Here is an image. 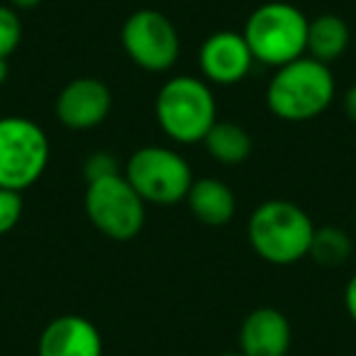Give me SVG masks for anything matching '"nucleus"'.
Here are the masks:
<instances>
[{
  "label": "nucleus",
  "mask_w": 356,
  "mask_h": 356,
  "mask_svg": "<svg viewBox=\"0 0 356 356\" xmlns=\"http://www.w3.org/2000/svg\"><path fill=\"white\" fill-rule=\"evenodd\" d=\"M334 100V74L327 64L300 56L278 66L266 88V105L286 122H307L322 115Z\"/></svg>",
  "instance_id": "1"
},
{
  "label": "nucleus",
  "mask_w": 356,
  "mask_h": 356,
  "mask_svg": "<svg viewBox=\"0 0 356 356\" xmlns=\"http://www.w3.org/2000/svg\"><path fill=\"white\" fill-rule=\"evenodd\" d=\"M315 229L310 215L300 205L273 198L252 213L247 237L257 257L264 261L273 266H291L307 257Z\"/></svg>",
  "instance_id": "2"
},
{
  "label": "nucleus",
  "mask_w": 356,
  "mask_h": 356,
  "mask_svg": "<svg viewBox=\"0 0 356 356\" xmlns=\"http://www.w3.org/2000/svg\"><path fill=\"white\" fill-rule=\"evenodd\" d=\"M156 120L166 137L178 144L203 142L218 122V103L208 81L173 76L156 93Z\"/></svg>",
  "instance_id": "3"
},
{
  "label": "nucleus",
  "mask_w": 356,
  "mask_h": 356,
  "mask_svg": "<svg viewBox=\"0 0 356 356\" xmlns=\"http://www.w3.org/2000/svg\"><path fill=\"white\" fill-rule=\"evenodd\" d=\"M307 25L310 20L296 6L271 0L247 17L242 35L252 49L254 61L278 69L305 56Z\"/></svg>",
  "instance_id": "4"
},
{
  "label": "nucleus",
  "mask_w": 356,
  "mask_h": 356,
  "mask_svg": "<svg viewBox=\"0 0 356 356\" xmlns=\"http://www.w3.org/2000/svg\"><path fill=\"white\" fill-rule=\"evenodd\" d=\"M47 132L30 118H0V188L27 191L49 166Z\"/></svg>",
  "instance_id": "5"
},
{
  "label": "nucleus",
  "mask_w": 356,
  "mask_h": 356,
  "mask_svg": "<svg viewBox=\"0 0 356 356\" xmlns=\"http://www.w3.org/2000/svg\"><path fill=\"white\" fill-rule=\"evenodd\" d=\"M124 178L139 193L144 203L176 205L186 200L193 186V171L176 149L142 147L124 163Z\"/></svg>",
  "instance_id": "6"
},
{
  "label": "nucleus",
  "mask_w": 356,
  "mask_h": 356,
  "mask_svg": "<svg viewBox=\"0 0 356 356\" xmlns=\"http://www.w3.org/2000/svg\"><path fill=\"white\" fill-rule=\"evenodd\" d=\"M83 205L90 225L113 242L134 239L147 220V203L139 198L124 173L86 186Z\"/></svg>",
  "instance_id": "7"
},
{
  "label": "nucleus",
  "mask_w": 356,
  "mask_h": 356,
  "mask_svg": "<svg viewBox=\"0 0 356 356\" xmlns=\"http://www.w3.org/2000/svg\"><path fill=\"white\" fill-rule=\"evenodd\" d=\"M120 40L127 56L144 71L163 74L181 56V37L171 20L159 10H137L124 20Z\"/></svg>",
  "instance_id": "8"
},
{
  "label": "nucleus",
  "mask_w": 356,
  "mask_h": 356,
  "mask_svg": "<svg viewBox=\"0 0 356 356\" xmlns=\"http://www.w3.org/2000/svg\"><path fill=\"white\" fill-rule=\"evenodd\" d=\"M113 108V93L100 79L81 76L61 88L56 95V118L64 127L83 132L103 124Z\"/></svg>",
  "instance_id": "9"
},
{
  "label": "nucleus",
  "mask_w": 356,
  "mask_h": 356,
  "mask_svg": "<svg viewBox=\"0 0 356 356\" xmlns=\"http://www.w3.org/2000/svg\"><path fill=\"white\" fill-rule=\"evenodd\" d=\"M200 71L203 79L213 86H234L249 76L254 54L242 32L220 30L210 35L200 47Z\"/></svg>",
  "instance_id": "10"
},
{
  "label": "nucleus",
  "mask_w": 356,
  "mask_h": 356,
  "mask_svg": "<svg viewBox=\"0 0 356 356\" xmlns=\"http://www.w3.org/2000/svg\"><path fill=\"white\" fill-rule=\"evenodd\" d=\"M37 356H103V337L81 315H59L42 330Z\"/></svg>",
  "instance_id": "11"
},
{
  "label": "nucleus",
  "mask_w": 356,
  "mask_h": 356,
  "mask_svg": "<svg viewBox=\"0 0 356 356\" xmlns=\"http://www.w3.org/2000/svg\"><path fill=\"white\" fill-rule=\"evenodd\" d=\"M291 341V322L276 307L252 310L239 330V351L244 356H286Z\"/></svg>",
  "instance_id": "12"
},
{
  "label": "nucleus",
  "mask_w": 356,
  "mask_h": 356,
  "mask_svg": "<svg viewBox=\"0 0 356 356\" xmlns=\"http://www.w3.org/2000/svg\"><path fill=\"white\" fill-rule=\"evenodd\" d=\"M186 203H188L193 218L210 227H222V225L232 222L234 213H237V198H234L232 188L210 176L193 181L188 195H186Z\"/></svg>",
  "instance_id": "13"
},
{
  "label": "nucleus",
  "mask_w": 356,
  "mask_h": 356,
  "mask_svg": "<svg viewBox=\"0 0 356 356\" xmlns=\"http://www.w3.org/2000/svg\"><path fill=\"white\" fill-rule=\"evenodd\" d=\"M351 40L349 25L339 15H320L307 25V56L322 61V64H334L346 51Z\"/></svg>",
  "instance_id": "14"
},
{
  "label": "nucleus",
  "mask_w": 356,
  "mask_h": 356,
  "mask_svg": "<svg viewBox=\"0 0 356 356\" xmlns=\"http://www.w3.org/2000/svg\"><path fill=\"white\" fill-rule=\"evenodd\" d=\"M205 149L208 154L222 166H237V163H244L249 156H252V134L242 127V124L234 122H215L210 127V132L205 134Z\"/></svg>",
  "instance_id": "15"
},
{
  "label": "nucleus",
  "mask_w": 356,
  "mask_h": 356,
  "mask_svg": "<svg viewBox=\"0 0 356 356\" xmlns=\"http://www.w3.org/2000/svg\"><path fill=\"white\" fill-rule=\"evenodd\" d=\"M351 249H354V244H351V237L344 232V229L320 227V229H315V234H312L307 257L325 268H337V266H341V264L349 261Z\"/></svg>",
  "instance_id": "16"
},
{
  "label": "nucleus",
  "mask_w": 356,
  "mask_h": 356,
  "mask_svg": "<svg viewBox=\"0 0 356 356\" xmlns=\"http://www.w3.org/2000/svg\"><path fill=\"white\" fill-rule=\"evenodd\" d=\"M22 42V22L20 13L10 6H0V56L10 59Z\"/></svg>",
  "instance_id": "17"
},
{
  "label": "nucleus",
  "mask_w": 356,
  "mask_h": 356,
  "mask_svg": "<svg viewBox=\"0 0 356 356\" xmlns=\"http://www.w3.org/2000/svg\"><path fill=\"white\" fill-rule=\"evenodd\" d=\"M22 210H25L22 193L10 188H0V237L17 227V222L22 218Z\"/></svg>",
  "instance_id": "18"
},
{
  "label": "nucleus",
  "mask_w": 356,
  "mask_h": 356,
  "mask_svg": "<svg viewBox=\"0 0 356 356\" xmlns=\"http://www.w3.org/2000/svg\"><path fill=\"white\" fill-rule=\"evenodd\" d=\"M120 171V161L115 154L110 152H93L83 163V176H86V184H93V181H100V178H108V176H118Z\"/></svg>",
  "instance_id": "19"
},
{
  "label": "nucleus",
  "mask_w": 356,
  "mask_h": 356,
  "mask_svg": "<svg viewBox=\"0 0 356 356\" xmlns=\"http://www.w3.org/2000/svg\"><path fill=\"white\" fill-rule=\"evenodd\" d=\"M344 307L351 320L356 322V273L349 278V283H346V288H344Z\"/></svg>",
  "instance_id": "20"
},
{
  "label": "nucleus",
  "mask_w": 356,
  "mask_h": 356,
  "mask_svg": "<svg viewBox=\"0 0 356 356\" xmlns=\"http://www.w3.org/2000/svg\"><path fill=\"white\" fill-rule=\"evenodd\" d=\"M344 113H346V118L356 124V83L351 86V88L346 90V95H344Z\"/></svg>",
  "instance_id": "21"
},
{
  "label": "nucleus",
  "mask_w": 356,
  "mask_h": 356,
  "mask_svg": "<svg viewBox=\"0 0 356 356\" xmlns=\"http://www.w3.org/2000/svg\"><path fill=\"white\" fill-rule=\"evenodd\" d=\"M44 0H8V6L15 8L17 13L20 10H35V8H40Z\"/></svg>",
  "instance_id": "22"
},
{
  "label": "nucleus",
  "mask_w": 356,
  "mask_h": 356,
  "mask_svg": "<svg viewBox=\"0 0 356 356\" xmlns=\"http://www.w3.org/2000/svg\"><path fill=\"white\" fill-rule=\"evenodd\" d=\"M8 76H10V66H8V59H3V56H0V86L6 83Z\"/></svg>",
  "instance_id": "23"
},
{
  "label": "nucleus",
  "mask_w": 356,
  "mask_h": 356,
  "mask_svg": "<svg viewBox=\"0 0 356 356\" xmlns=\"http://www.w3.org/2000/svg\"><path fill=\"white\" fill-rule=\"evenodd\" d=\"M220 356H244L242 351H225V354H220Z\"/></svg>",
  "instance_id": "24"
}]
</instances>
